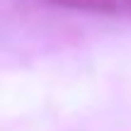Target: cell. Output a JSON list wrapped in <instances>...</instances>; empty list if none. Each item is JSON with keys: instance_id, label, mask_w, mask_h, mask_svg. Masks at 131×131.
<instances>
[{"instance_id": "1", "label": "cell", "mask_w": 131, "mask_h": 131, "mask_svg": "<svg viewBox=\"0 0 131 131\" xmlns=\"http://www.w3.org/2000/svg\"><path fill=\"white\" fill-rule=\"evenodd\" d=\"M51 3L66 5V7H80V10H97V12H109L114 5L109 0H51Z\"/></svg>"}]
</instances>
